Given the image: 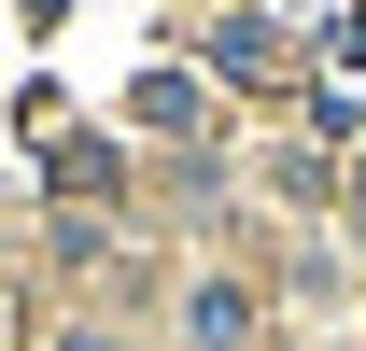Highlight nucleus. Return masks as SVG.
Masks as SVG:
<instances>
[{
    "mask_svg": "<svg viewBox=\"0 0 366 351\" xmlns=\"http://www.w3.org/2000/svg\"><path fill=\"white\" fill-rule=\"evenodd\" d=\"M71 351H99V337H71Z\"/></svg>",
    "mask_w": 366,
    "mask_h": 351,
    "instance_id": "obj_1",
    "label": "nucleus"
}]
</instances>
